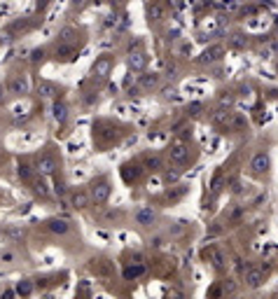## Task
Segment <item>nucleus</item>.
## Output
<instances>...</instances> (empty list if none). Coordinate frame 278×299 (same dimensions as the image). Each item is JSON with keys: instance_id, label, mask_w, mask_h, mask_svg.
Instances as JSON below:
<instances>
[{"instance_id": "obj_16", "label": "nucleus", "mask_w": 278, "mask_h": 299, "mask_svg": "<svg viewBox=\"0 0 278 299\" xmlns=\"http://www.w3.org/2000/svg\"><path fill=\"white\" fill-rule=\"evenodd\" d=\"M75 35H77V31H75V28H66V31H61V35H59V38H61V42H63V45H68V42H73V38H75Z\"/></svg>"}, {"instance_id": "obj_5", "label": "nucleus", "mask_w": 278, "mask_h": 299, "mask_svg": "<svg viewBox=\"0 0 278 299\" xmlns=\"http://www.w3.org/2000/svg\"><path fill=\"white\" fill-rule=\"evenodd\" d=\"M271 166V161H269V155H264V152H257V155L252 157V161H250V169H252V173H264L266 169Z\"/></svg>"}, {"instance_id": "obj_6", "label": "nucleus", "mask_w": 278, "mask_h": 299, "mask_svg": "<svg viewBox=\"0 0 278 299\" xmlns=\"http://www.w3.org/2000/svg\"><path fill=\"white\" fill-rule=\"evenodd\" d=\"M171 159L175 164H185L187 159H189V147L185 143H175L171 145Z\"/></svg>"}, {"instance_id": "obj_23", "label": "nucleus", "mask_w": 278, "mask_h": 299, "mask_svg": "<svg viewBox=\"0 0 278 299\" xmlns=\"http://www.w3.org/2000/svg\"><path fill=\"white\" fill-rule=\"evenodd\" d=\"M84 5V0H75V7H82Z\"/></svg>"}, {"instance_id": "obj_15", "label": "nucleus", "mask_w": 278, "mask_h": 299, "mask_svg": "<svg viewBox=\"0 0 278 299\" xmlns=\"http://www.w3.org/2000/svg\"><path fill=\"white\" fill-rule=\"evenodd\" d=\"M54 119H56V122H61V124H63V122H66L68 119V108L63 103H54Z\"/></svg>"}, {"instance_id": "obj_10", "label": "nucleus", "mask_w": 278, "mask_h": 299, "mask_svg": "<svg viewBox=\"0 0 278 299\" xmlns=\"http://www.w3.org/2000/svg\"><path fill=\"white\" fill-rule=\"evenodd\" d=\"M47 229H49L52 234L63 236V234H68V229H70V224H68L66 220H59V218H54V220H49V222H47Z\"/></svg>"}, {"instance_id": "obj_13", "label": "nucleus", "mask_w": 278, "mask_h": 299, "mask_svg": "<svg viewBox=\"0 0 278 299\" xmlns=\"http://www.w3.org/2000/svg\"><path fill=\"white\" fill-rule=\"evenodd\" d=\"M89 201H92V196L87 194V192H75V194H73V206H75V208H87Z\"/></svg>"}, {"instance_id": "obj_4", "label": "nucleus", "mask_w": 278, "mask_h": 299, "mask_svg": "<svg viewBox=\"0 0 278 299\" xmlns=\"http://www.w3.org/2000/svg\"><path fill=\"white\" fill-rule=\"evenodd\" d=\"M7 91L12 94V96H26L28 94V79L24 75H14L10 79V84H7Z\"/></svg>"}, {"instance_id": "obj_17", "label": "nucleus", "mask_w": 278, "mask_h": 299, "mask_svg": "<svg viewBox=\"0 0 278 299\" xmlns=\"http://www.w3.org/2000/svg\"><path fill=\"white\" fill-rule=\"evenodd\" d=\"M33 189H35V194H40V196L49 194V192H47V185H45V180H35V182H33Z\"/></svg>"}, {"instance_id": "obj_14", "label": "nucleus", "mask_w": 278, "mask_h": 299, "mask_svg": "<svg viewBox=\"0 0 278 299\" xmlns=\"http://www.w3.org/2000/svg\"><path fill=\"white\" fill-rule=\"evenodd\" d=\"M143 273H145V267H143V264H136V267H126V269H124V278L131 281V278H140Z\"/></svg>"}, {"instance_id": "obj_22", "label": "nucleus", "mask_w": 278, "mask_h": 299, "mask_svg": "<svg viewBox=\"0 0 278 299\" xmlns=\"http://www.w3.org/2000/svg\"><path fill=\"white\" fill-rule=\"evenodd\" d=\"M154 82H157V78H154V75H152V78H143V84H145V87H152Z\"/></svg>"}, {"instance_id": "obj_24", "label": "nucleus", "mask_w": 278, "mask_h": 299, "mask_svg": "<svg viewBox=\"0 0 278 299\" xmlns=\"http://www.w3.org/2000/svg\"><path fill=\"white\" fill-rule=\"evenodd\" d=\"M0 101H2V89H0Z\"/></svg>"}, {"instance_id": "obj_3", "label": "nucleus", "mask_w": 278, "mask_h": 299, "mask_svg": "<svg viewBox=\"0 0 278 299\" xmlns=\"http://www.w3.org/2000/svg\"><path fill=\"white\" fill-rule=\"evenodd\" d=\"M110 70H112V59L110 56H101V59H96V63L92 65V75L96 79H106L110 75Z\"/></svg>"}, {"instance_id": "obj_19", "label": "nucleus", "mask_w": 278, "mask_h": 299, "mask_svg": "<svg viewBox=\"0 0 278 299\" xmlns=\"http://www.w3.org/2000/svg\"><path fill=\"white\" fill-rule=\"evenodd\" d=\"M161 16H164L161 5H152V7H150V19H154V21H157V19H161Z\"/></svg>"}, {"instance_id": "obj_9", "label": "nucleus", "mask_w": 278, "mask_h": 299, "mask_svg": "<svg viewBox=\"0 0 278 299\" xmlns=\"http://www.w3.org/2000/svg\"><path fill=\"white\" fill-rule=\"evenodd\" d=\"M262 281H264V273L260 271V269H248L246 271V285L248 287H260Z\"/></svg>"}, {"instance_id": "obj_20", "label": "nucleus", "mask_w": 278, "mask_h": 299, "mask_svg": "<svg viewBox=\"0 0 278 299\" xmlns=\"http://www.w3.org/2000/svg\"><path fill=\"white\" fill-rule=\"evenodd\" d=\"M16 292H19V295H31V292H33V285H31L28 281H21L19 287H16Z\"/></svg>"}, {"instance_id": "obj_18", "label": "nucleus", "mask_w": 278, "mask_h": 299, "mask_svg": "<svg viewBox=\"0 0 278 299\" xmlns=\"http://www.w3.org/2000/svg\"><path fill=\"white\" fill-rule=\"evenodd\" d=\"M145 166L150 171H159V169H161V161H159L157 157H147V159H145Z\"/></svg>"}, {"instance_id": "obj_2", "label": "nucleus", "mask_w": 278, "mask_h": 299, "mask_svg": "<svg viewBox=\"0 0 278 299\" xmlns=\"http://www.w3.org/2000/svg\"><path fill=\"white\" fill-rule=\"evenodd\" d=\"M35 169H38L40 175H54L56 173V169H59V164H56V159H54L52 155H40L38 157V164H35Z\"/></svg>"}, {"instance_id": "obj_21", "label": "nucleus", "mask_w": 278, "mask_h": 299, "mask_svg": "<svg viewBox=\"0 0 278 299\" xmlns=\"http://www.w3.org/2000/svg\"><path fill=\"white\" fill-rule=\"evenodd\" d=\"M19 178L31 180V166H26V164H19Z\"/></svg>"}, {"instance_id": "obj_7", "label": "nucleus", "mask_w": 278, "mask_h": 299, "mask_svg": "<svg viewBox=\"0 0 278 299\" xmlns=\"http://www.w3.org/2000/svg\"><path fill=\"white\" fill-rule=\"evenodd\" d=\"M129 65H131L133 70H143L147 65V54L143 49H136V52L129 54Z\"/></svg>"}, {"instance_id": "obj_11", "label": "nucleus", "mask_w": 278, "mask_h": 299, "mask_svg": "<svg viewBox=\"0 0 278 299\" xmlns=\"http://www.w3.org/2000/svg\"><path fill=\"white\" fill-rule=\"evenodd\" d=\"M38 94L40 98H54L56 94H59V87L52 84V82H40L38 84Z\"/></svg>"}, {"instance_id": "obj_12", "label": "nucleus", "mask_w": 278, "mask_h": 299, "mask_svg": "<svg viewBox=\"0 0 278 299\" xmlns=\"http://www.w3.org/2000/svg\"><path fill=\"white\" fill-rule=\"evenodd\" d=\"M220 56H222V47H220V45H215V47H211V49H206V52H203L201 61H203V63H211V61H217Z\"/></svg>"}, {"instance_id": "obj_1", "label": "nucleus", "mask_w": 278, "mask_h": 299, "mask_svg": "<svg viewBox=\"0 0 278 299\" xmlns=\"http://www.w3.org/2000/svg\"><path fill=\"white\" fill-rule=\"evenodd\" d=\"M110 192H112V187H110V182L106 178H101V180L92 182V187H89V196H92L93 204H106L108 199H110Z\"/></svg>"}, {"instance_id": "obj_25", "label": "nucleus", "mask_w": 278, "mask_h": 299, "mask_svg": "<svg viewBox=\"0 0 278 299\" xmlns=\"http://www.w3.org/2000/svg\"><path fill=\"white\" fill-rule=\"evenodd\" d=\"M106 2H110V0H106Z\"/></svg>"}, {"instance_id": "obj_8", "label": "nucleus", "mask_w": 278, "mask_h": 299, "mask_svg": "<svg viewBox=\"0 0 278 299\" xmlns=\"http://www.w3.org/2000/svg\"><path fill=\"white\" fill-rule=\"evenodd\" d=\"M154 220H157V213L152 208H140L136 213V222L140 227H150V224H154Z\"/></svg>"}]
</instances>
